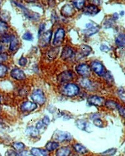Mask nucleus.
I'll return each mask as SVG.
<instances>
[{
  "mask_svg": "<svg viewBox=\"0 0 125 156\" xmlns=\"http://www.w3.org/2000/svg\"><path fill=\"white\" fill-rule=\"evenodd\" d=\"M44 127H45V126L43 124V122H40V121L38 122V123L36 124V128L38 130V131L41 130V129H44Z\"/></svg>",
  "mask_w": 125,
  "mask_h": 156,
  "instance_id": "43",
  "label": "nucleus"
},
{
  "mask_svg": "<svg viewBox=\"0 0 125 156\" xmlns=\"http://www.w3.org/2000/svg\"><path fill=\"white\" fill-rule=\"evenodd\" d=\"M27 62V59L24 57H22L19 60V65L21 66H25L26 65Z\"/></svg>",
  "mask_w": 125,
  "mask_h": 156,
  "instance_id": "40",
  "label": "nucleus"
},
{
  "mask_svg": "<svg viewBox=\"0 0 125 156\" xmlns=\"http://www.w3.org/2000/svg\"><path fill=\"white\" fill-rule=\"evenodd\" d=\"M31 98L34 102L40 105H43L45 103V101H46L44 94L40 89H37V90L33 92L31 95Z\"/></svg>",
  "mask_w": 125,
  "mask_h": 156,
  "instance_id": "3",
  "label": "nucleus"
},
{
  "mask_svg": "<svg viewBox=\"0 0 125 156\" xmlns=\"http://www.w3.org/2000/svg\"><path fill=\"white\" fill-rule=\"evenodd\" d=\"M59 146L60 145L57 142H48L46 145V149L49 152H51L57 149Z\"/></svg>",
  "mask_w": 125,
  "mask_h": 156,
  "instance_id": "24",
  "label": "nucleus"
},
{
  "mask_svg": "<svg viewBox=\"0 0 125 156\" xmlns=\"http://www.w3.org/2000/svg\"><path fill=\"white\" fill-rule=\"evenodd\" d=\"M11 37L10 35H6V34H5L3 35H2V40H1V41L3 42V43H7L8 42L10 41V40H11Z\"/></svg>",
  "mask_w": 125,
  "mask_h": 156,
  "instance_id": "38",
  "label": "nucleus"
},
{
  "mask_svg": "<svg viewBox=\"0 0 125 156\" xmlns=\"http://www.w3.org/2000/svg\"><path fill=\"white\" fill-rule=\"evenodd\" d=\"M44 29H45V25L44 24L41 25L40 27V30H39V35H41L42 34Z\"/></svg>",
  "mask_w": 125,
  "mask_h": 156,
  "instance_id": "46",
  "label": "nucleus"
},
{
  "mask_svg": "<svg viewBox=\"0 0 125 156\" xmlns=\"http://www.w3.org/2000/svg\"><path fill=\"white\" fill-rule=\"evenodd\" d=\"M91 66H92V70L98 75L101 76H103L105 75V74L106 73V70H105L104 66L101 63L95 61V62H92Z\"/></svg>",
  "mask_w": 125,
  "mask_h": 156,
  "instance_id": "10",
  "label": "nucleus"
},
{
  "mask_svg": "<svg viewBox=\"0 0 125 156\" xmlns=\"http://www.w3.org/2000/svg\"><path fill=\"white\" fill-rule=\"evenodd\" d=\"M8 56L5 53H0V63L6 62L8 60Z\"/></svg>",
  "mask_w": 125,
  "mask_h": 156,
  "instance_id": "39",
  "label": "nucleus"
},
{
  "mask_svg": "<svg viewBox=\"0 0 125 156\" xmlns=\"http://www.w3.org/2000/svg\"><path fill=\"white\" fill-rule=\"evenodd\" d=\"M105 105L109 109H115L117 107L118 104L114 101H113V100H108V101H106L105 102Z\"/></svg>",
  "mask_w": 125,
  "mask_h": 156,
  "instance_id": "31",
  "label": "nucleus"
},
{
  "mask_svg": "<svg viewBox=\"0 0 125 156\" xmlns=\"http://www.w3.org/2000/svg\"><path fill=\"white\" fill-rule=\"evenodd\" d=\"M88 102L93 105L97 107H101L105 104V100L103 97L93 95L88 98Z\"/></svg>",
  "mask_w": 125,
  "mask_h": 156,
  "instance_id": "13",
  "label": "nucleus"
},
{
  "mask_svg": "<svg viewBox=\"0 0 125 156\" xmlns=\"http://www.w3.org/2000/svg\"><path fill=\"white\" fill-rule=\"evenodd\" d=\"M71 154V150L68 147H63L56 151V155L58 156H68Z\"/></svg>",
  "mask_w": 125,
  "mask_h": 156,
  "instance_id": "19",
  "label": "nucleus"
},
{
  "mask_svg": "<svg viewBox=\"0 0 125 156\" xmlns=\"http://www.w3.org/2000/svg\"><path fill=\"white\" fill-rule=\"evenodd\" d=\"M85 27L86 30H85V33L88 36H92L95 34V33L98 32L100 28L97 24L93 23V22H90V23H86Z\"/></svg>",
  "mask_w": 125,
  "mask_h": 156,
  "instance_id": "9",
  "label": "nucleus"
},
{
  "mask_svg": "<svg viewBox=\"0 0 125 156\" xmlns=\"http://www.w3.org/2000/svg\"><path fill=\"white\" fill-rule=\"evenodd\" d=\"M14 3V4L17 6L18 7H19V8H21L23 12L24 13V15L25 16L28 18L29 20H37L39 19L40 18V15L36 13H34L33 12H31V10L28 9V8H25V6H23V5H20L19 3H17V2H13Z\"/></svg>",
  "mask_w": 125,
  "mask_h": 156,
  "instance_id": "4",
  "label": "nucleus"
},
{
  "mask_svg": "<svg viewBox=\"0 0 125 156\" xmlns=\"http://www.w3.org/2000/svg\"><path fill=\"white\" fill-rule=\"evenodd\" d=\"M79 84L82 87L85 88H90L93 87L92 82L87 79L86 78H83V79L79 80Z\"/></svg>",
  "mask_w": 125,
  "mask_h": 156,
  "instance_id": "28",
  "label": "nucleus"
},
{
  "mask_svg": "<svg viewBox=\"0 0 125 156\" xmlns=\"http://www.w3.org/2000/svg\"><path fill=\"white\" fill-rule=\"evenodd\" d=\"M0 8H1V2H0Z\"/></svg>",
  "mask_w": 125,
  "mask_h": 156,
  "instance_id": "52",
  "label": "nucleus"
},
{
  "mask_svg": "<svg viewBox=\"0 0 125 156\" xmlns=\"http://www.w3.org/2000/svg\"><path fill=\"white\" fill-rule=\"evenodd\" d=\"M36 108L37 105L36 103L30 101L23 103V104L21 105V110L23 112H32V111L36 109Z\"/></svg>",
  "mask_w": 125,
  "mask_h": 156,
  "instance_id": "15",
  "label": "nucleus"
},
{
  "mask_svg": "<svg viewBox=\"0 0 125 156\" xmlns=\"http://www.w3.org/2000/svg\"><path fill=\"white\" fill-rule=\"evenodd\" d=\"M65 37V32L63 28H59L55 33L54 40H53V44L55 47H60L61 44L63 43L64 39Z\"/></svg>",
  "mask_w": 125,
  "mask_h": 156,
  "instance_id": "5",
  "label": "nucleus"
},
{
  "mask_svg": "<svg viewBox=\"0 0 125 156\" xmlns=\"http://www.w3.org/2000/svg\"><path fill=\"white\" fill-rule=\"evenodd\" d=\"M23 38L25 40H26V41H33V35L31 34V33L26 32L23 35Z\"/></svg>",
  "mask_w": 125,
  "mask_h": 156,
  "instance_id": "34",
  "label": "nucleus"
},
{
  "mask_svg": "<svg viewBox=\"0 0 125 156\" xmlns=\"http://www.w3.org/2000/svg\"><path fill=\"white\" fill-rule=\"evenodd\" d=\"M73 54H74V50L69 46H66L65 47L63 48L62 50L61 58L63 60H66L67 59H69L70 58L72 57Z\"/></svg>",
  "mask_w": 125,
  "mask_h": 156,
  "instance_id": "16",
  "label": "nucleus"
},
{
  "mask_svg": "<svg viewBox=\"0 0 125 156\" xmlns=\"http://www.w3.org/2000/svg\"><path fill=\"white\" fill-rule=\"evenodd\" d=\"M89 1L93 3V5H99L101 3V0H89Z\"/></svg>",
  "mask_w": 125,
  "mask_h": 156,
  "instance_id": "47",
  "label": "nucleus"
},
{
  "mask_svg": "<svg viewBox=\"0 0 125 156\" xmlns=\"http://www.w3.org/2000/svg\"><path fill=\"white\" fill-rule=\"evenodd\" d=\"M59 53V48H54L51 49L47 55V57L50 60H54L56 56H57L58 54Z\"/></svg>",
  "mask_w": 125,
  "mask_h": 156,
  "instance_id": "25",
  "label": "nucleus"
},
{
  "mask_svg": "<svg viewBox=\"0 0 125 156\" xmlns=\"http://www.w3.org/2000/svg\"><path fill=\"white\" fill-rule=\"evenodd\" d=\"M27 1H28V2H35L36 0H27Z\"/></svg>",
  "mask_w": 125,
  "mask_h": 156,
  "instance_id": "50",
  "label": "nucleus"
},
{
  "mask_svg": "<svg viewBox=\"0 0 125 156\" xmlns=\"http://www.w3.org/2000/svg\"><path fill=\"white\" fill-rule=\"evenodd\" d=\"M105 28H108L111 27V25H113V21L111 20H108V21H106L105 22Z\"/></svg>",
  "mask_w": 125,
  "mask_h": 156,
  "instance_id": "45",
  "label": "nucleus"
},
{
  "mask_svg": "<svg viewBox=\"0 0 125 156\" xmlns=\"http://www.w3.org/2000/svg\"><path fill=\"white\" fill-rule=\"evenodd\" d=\"M76 13L75 7L71 5L66 4L64 5L61 9V16L68 18L74 16Z\"/></svg>",
  "mask_w": 125,
  "mask_h": 156,
  "instance_id": "6",
  "label": "nucleus"
},
{
  "mask_svg": "<svg viewBox=\"0 0 125 156\" xmlns=\"http://www.w3.org/2000/svg\"><path fill=\"white\" fill-rule=\"evenodd\" d=\"M118 18H119V16H118V13H115L113 16V20H117L118 19Z\"/></svg>",
  "mask_w": 125,
  "mask_h": 156,
  "instance_id": "49",
  "label": "nucleus"
},
{
  "mask_svg": "<svg viewBox=\"0 0 125 156\" xmlns=\"http://www.w3.org/2000/svg\"><path fill=\"white\" fill-rule=\"evenodd\" d=\"M73 79L74 74L71 71H64L58 76L57 80L61 83H64L71 81Z\"/></svg>",
  "mask_w": 125,
  "mask_h": 156,
  "instance_id": "8",
  "label": "nucleus"
},
{
  "mask_svg": "<svg viewBox=\"0 0 125 156\" xmlns=\"http://www.w3.org/2000/svg\"><path fill=\"white\" fill-rule=\"evenodd\" d=\"M9 42V51H15L17 50L19 47V42L18 39L15 35H12L11 37V40Z\"/></svg>",
  "mask_w": 125,
  "mask_h": 156,
  "instance_id": "18",
  "label": "nucleus"
},
{
  "mask_svg": "<svg viewBox=\"0 0 125 156\" xmlns=\"http://www.w3.org/2000/svg\"><path fill=\"white\" fill-rule=\"evenodd\" d=\"M73 149L78 154H85L88 152V150L85 147L82 146L80 144H76L73 145Z\"/></svg>",
  "mask_w": 125,
  "mask_h": 156,
  "instance_id": "21",
  "label": "nucleus"
},
{
  "mask_svg": "<svg viewBox=\"0 0 125 156\" xmlns=\"http://www.w3.org/2000/svg\"><path fill=\"white\" fill-rule=\"evenodd\" d=\"M4 49H5V47H4L3 43L0 41V53H2L4 51Z\"/></svg>",
  "mask_w": 125,
  "mask_h": 156,
  "instance_id": "48",
  "label": "nucleus"
},
{
  "mask_svg": "<svg viewBox=\"0 0 125 156\" xmlns=\"http://www.w3.org/2000/svg\"><path fill=\"white\" fill-rule=\"evenodd\" d=\"M83 13L86 15L93 16L97 15L99 12V9L98 8L96 5H89L84 7L83 8Z\"/></svg>",
  "mask_w": 125,
  "mask_h": 156,
  "instance_id": "12",
  "label": "nucleus"
},
{
  "mask_svg": "<svg viewBox=\"0 0 125 156\" xmlns=\"http://www.w3.org/2000/svg\"><path fill=\"white\" fill-rule=\"evenodd\" d=\"M92 49L90 47L86 45V44H83L80 47V54L82 55V57H85L88 56L90 53L92 52Z\"/></svg>",
  "mask_w": 125,
  "mask_h": 156,
  "instance_id": "20",
  "label": "nucleus"
},
{
  "mask_svg": "<svg viewBox=\"0 0 125 156\" xmlns=\"http://www.w3.org/2000/svg\"><path fill=\"white\" fill-rule=\"evenodd\" d=\"M8 72V69L4 65L0 64V78H3L6 76Z\"/></svg>",
  "mask_w": 125,
  "mask_h": 156,
  "instance_id": "32",
  "label": "nucleus"
},
{
  "mask_svg": "<svg viewBox=\"0 0 125 156\" xmlns=\"http://www.w3.org/2000/svg\"><path fill=\"white\" fill-rule=\"evenodd\" d=\"M85 1L86 0H72V3L75 8L78 10H81L85 7Z\"/></svg>",
  "mask_w": 125,
  "mask_h": 156,
  "instance_id": "27",
  "label": "nucleus"
},
{
  "mask_svg": "<svg viewBox=\"0 0 125 156\" xmlns=\"http://www.w3.org/2000/svg\"><path fill=\"white\" fill-rule=\"evenodd\" d=\"M0 103H1V96H0Z\"/></svg>",
  "mask_w": 125,
  "mask_h": 156,
  "instance_id": "51",
  "label": "nucleus"
},
{
  "mask_svg": "<svg viewBox=\"0 0 125 156\" xmlns=\"http://www.w3.org/2000/svg\"><path fill=\"white\" fill-rule=\"evenodd\" d=\"M52 138L55 142H62L71 140L72 136L69 132H63L61 130H56L54 132Z\"/></svg>",
  "mask_w": 125,
  "mask_h": 156,
  "instance_id": "2",
  "label": "nucleus"
},
{
  "mask_svg": "<svg viewBox=\"0 0 125 156\" xmlns=\"http://www.w3.org/2000/svg\"><path fill=\"white\" fill-rule=\"evenodd\" d=\"M60 1H61V2H63V1H64V0H60Z\"/></svg>",
  "mask_w": 125,
  "mask_h": 156,
  "instance_id": "53",
  "label": "nucleus"
},
{
  "mask_svg": "<svg viewBox=\"0 0 125 156\" xmlns=\"http://www.w3.org/2000/svg\"><path fill=\"white\" fill-rule=\"evenodd\" d=\"M105 78H106V80L108 82H109L110 84H111L112 83H113V78L112 76V75H111V73L108 72H106L105 75Z\"/></svg>",
  "mask_w": 125,
  "mask_h": 156,
  "instance_id": "36",
  "label": "nucleus"
},
{
  "mask_svg": "<svg viewBox=\"0 0 125 156\" xmlns=\"http://www.w3.org/2000/svg\"><path fill=\"white\" fill-rule=\"evenodd\" d=\"M41 122H43V124L45 126H48L50 124V119H49V117H48V116H45V117L43 119V120H42Z\"/></svg>",
  "mask_w": 125,
  "mask_h": 156,
  "instance_id": "41",
  "label": "nucleus"
},
{
  "mask_svg": "<svg viewBox=\"0 0 125 156\" xmlns=\"http://www.w3.org/2000/svg\"><path fill=\"white\" fill-rule=\"evenodd\" d=\"M13 148L18 152H21L25 148V145L22 142H16L13 144Z\"/></svg>",
  "mask_w": 125,
  "mask_h": 156,
  "instance_id": "30",
  "label": "nucleus"
},
{
  "mask_svg": "<svg viewBox=\"0 0 125 156\" xmlns=\"http://www.w3.org/2000/svg\"><path fill=\"white\" fill-rule=\"evenodd\" d=\"M76 70L79 75H81L83 78H87L91 75L90 67L86 64L79 65L76 66Z\"/></svg>",
  "mask_w": 125,
  "mask_h": 156,
  "instance_id": "7",
  "label": "nucleus"
},
{
  "mask_svg": "<svg viewBox=\"0 0 125 156\" xmlns=\"http://www.w3.org/2000/svg\"><path fill=\"white\" fill-rule=\"evenodd\" d=\"M115 43L116 45L120 48H124L125 44V38L124 34L119 35L116 38Z\"/></svg>",
  "mask_w": 125,
  "mask_h": 156,
  "instance_id": "26",
  "label": "nucleus"
},
{
  "mask_svg": "<svg viewBox=\"0 0 125 156\" xmlns=\"http://www.w3.org/2000/svg\"><path fill=\"white\" fill-rule=\"evenodd\" d=\"M52 36V31L48 30L46 32H43L40 37V44L42 47H47L50 44Z\"/></svg>",
  "mask_w": 125,
  "mask_h": 156,
  "instance_id": "11",
  "label": "nucleus"
},
{
  "mask_svg": "<svg viewBox=\"0 0 125 156\" xmlns=\"http://www.w3.org/2000/svg\"><path fill=\"white\" fill-rule=\"evenodd\" d=\"M94 124L95 125V126H96L98 127H103V122L101 119L97 118L94 120Z\"/></svg>",
  "mask_w": 125,
  "mask_h": 156,
  "instance_id": "37",
  "label": "nucleus"
},
{
  "mask_svg": "<svg viewBox=\"0 0 125 156\" xmlns=\"http://www.w3.org/2000/svg\"><path fill=\"white\" fill-rule=\"evenodd\" d=\"M76 125L78 129L80 130L86 131V132H91L89 129L91 128V124L88 123L87 122L82 120H78L76 122Z\"/></svg>",
  "mask_w": 125,
  "mask_h": 156,
  "instance_id": "17",
  "label": "nucleus"
},
{
  "mask_svg": "<svg viewBox=\"0 0 125 156\" xmlns=\"http://www.w3.org/2000/svg\"><path fill=\"white\" fill-rule=\"evenodd\" d=\"M31 153L32 155L36 156H43L47 155L48 154L47 151L39 148H32L31 150Z\"/></svg>",
  "mask_w": 125,
  "mask_h": 156,
  "instance_id": "22",
  "label": "nucleus"
},
{
  "mask_svg": "<svg viewBox=\"0 0 125 156\" xmlns=\"http://www.w3.org/2000/svg\"><path fill=\"white\" fill-rule=\"evenodd\" d=\"M100 50L102 51H104V52H107L108 51H109L110 48L106 46V45H105V44H101V45L100 46V48H99Z\"/></svg>",
  "mask_w": 125,
  "mask_h": 156,
  "instance_id": "44",
  "label": "nucleus"
},
{
  "mask_svg": "<svg viewBox=\"0 0 125 156\" xmlns=\"http://www.w3.org/2000/svg\"><path fill=\"white\" fill-rule=\"evenodd\" d=\"M116 109L118 110L119 111V113L120 114V115L124 117V109L123 107H122L121 105H120L119 104L117 105V107H116Z\"/></svg>",
  "mask_w": 125,
  "mask_h": 156,
  "instance_id": "42",
  "label": "nucleus"
},
{
  "mask_svg": "<svg viewBox=\"0 0 125 156\" xmlns=\"http://www.w3.org/2000/svg\"><path fill=\"white\" fill-rule=\"evenodd\" d=\"M11 76L17 80H23L26 79V75L24 72L18 68H15L11 70Z\"/></svg>",
  "mask_w": 125,
  "mask_h": 156,
  "instance_id": "14",
  "label": "nucleus"
},
{
  "mask_svg": "<svg viewBox=\"0 0 125 156\" xmlns=\"http://www.w3.org/2000/svg\"><path fill=\"white\" fill-rule=\"evenodd\" d=\"M26 133L31 137H36L39 134V131L36 127H29L26 129Z\"/></svg>",
  "mask_w": 125,
  "mask_h": 156,
  "instance_id": "23",
  "label": "nucleus"
},
{
  "mask_svg": "<svg viewBox=\"0 0 125 156\" xmlns=\"http://www.w3.org/2000/svg\"><path fill=\"white\" fill-rule=\"evenodd\" d=\"M116 152V149H108L106 151H105L104 152L101 153V154L102 155H114Z\"/></svg>",
  "mask_w": 125,
  "mask_h": 156,
  "instance_id": "35",
  "label": "nucleus"
},
{
  "mask_svg": "<svg viewBox=\"0 0 125 156\" xmlns=\"http://www.w3.org/2000/svg\"><path fill=\"white\" fill-rule=\"evenodd\" d=\"M79 92V88L74 83H68L65 85L61 90L62 94L67 97H72L77 95Z\"/></svg>",
  "mask_w": 125,
  "mask_h": 156,
  "instance_id": "1",
  "label": "nucleus"
},
{
  "mask_svg": "<svg viewBox=\"0 0 125 156\" xmlns=\"http://www.w3.org/2000/svg\"><path fill=\"white\" fill-rule=\"evenodd\" d=\"M118 94L120 99H121L122 101L124 102V98H125V95H124V88L123 87H121L118 90Z\"/></svg>",
  "mask_w": 125,
  "mask_h": 156,
  "instance_id": "33",
  "label": "nucleus"
},
{
  "mask_svg": "<svg viewBox=\"0 0 125 156\" xmlns=\"http://www.w3.org/2000/svg\"><path fill=\"white\" fill-rule=\"evenodd\" d=\"M8 24L5 21L0 20V35L2 36L6 34V31H8Z\"/></svg>",
  "mask_w": 125,
  "mask_h": 156,
  "instance_id": "29",
  "label": "nucleus"
}]
</instances>
